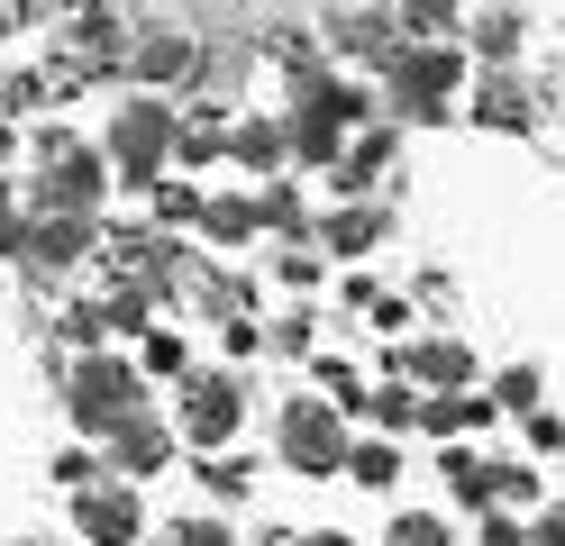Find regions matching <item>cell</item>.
Wrapping results in <instances>:
<instances>
[{
	"label": "cell",
	"mask_w": 565,
	"mask_h": 546,
	"mask_svg": "<svg viewBox=\"0 0 565 546\" xmlns=\"http://www.w3.org/2000/svg\"><path fill=\"white\" fill-rule=\"evenodd\" d=\"M100 201H110V164H100V146L83 128L46 119L28 137V182H19V210L28 218H83L100 228Z\"/></svg>",
	"instance_id": "6da1fadb"
},
{
	"label": "cell",
	"mask_w": 565,
	"mask_h": 546,
	"mask_svg": "<svg viewBox=\"0 0 565 546\" xmlns=\"http://www.w3.org/2000/svg\"><path fill=\"white\" fill-rule=\"evenodd\" d=\"M92 146H100V164H110V192H137V201H147L156 182L173 173V100H147V92L119 100L110 128H100Z\"/></svg>",
	"instance_id": "7a4b0ae2"
},
{
	"label": "cell",
	"mask_w": 565,
	"mask_h": 546,
	"mask_svg": "<svg viewBox=\"0 0 565 546\" xmlns=\"http://www.w3.org/2000/svg\"><path fill=\"white\" fill-rule=\"evenodd\" d=\"M466 92V46H393L383 55V128H429L447 119V100Z\"/></svg>",
	"instance_id": "3957f363"
},
{
	"label": "cell",
	"mask_w": 565,
	"mask_h": 546,
	"mask_svg": "<svg viewBox=\"0 0 565 546\" xmlns=\"http://www.w3.org/2000/svg\"><path fill=\"white\" fill-rule=\"evenodd\" d=\"M137 410H147V374H137L128 355H74V374H64V419L83 428V447L92 437H110V428H128Z\"/></svg>",
	"instance_id": "277c9868"
},
{
	"label": "cell",
	"mask_w": 565,
	"mask_h": 546,
	"mask_svg": "<svg viewBox=\"0 0 565 546\" xmlns=\"http://www.w3.org/2000/svg\"><path fill=\"white\" fill-rule=\"evenodd\" d=\"M347 419H338V400H282V419H274V456L282 473H301V483H329V473H347Z\"/></svg>",
	"instance_id": "5b68a950"
},
{
	"label": "cell",
	"mask_w": 565,
	"mask_h": 546,
	"mask_svg": "<svg viewBox=\"0 0 565 546\" xmlns=\"http://www.w3.org/2000/svg\"><path fill=\"white\" fill-rule=\"evenodd\" d=\"M173 428H183L192 447L228 456V437L246 428V374H228V364H210V374H183V400H173Z\"/></svg>",
	"instance_id": "8992f818"
},
{
	"label": "cell",
	"mask_w": 565,
	"mask_h": 546,
	"mask_svg": "<svg viewBox=\"0 0 565 546\" xmlns=\"http://www.w3.org/2000/svg\"><path fill=\"white\" fill-rule=\"evenodd\" d=\"M10 246V265L19 274H38V282H64V274H83V255H92V228L83 218H28L19 210V228L0 237Z\"/></svg>",
	"instance_id": "52a82bcc"
},
{
	"label": "cell",
	"mask_w": 565,
	"mask_h": 546,
	"mask_svg": "<svg viewBox=\"0 0 565 546\" xmlns=\"http://www.w3.org/2000/svg\"><path fill=\"white\" fill-rule=\"evenodd\" d=\"M74 537L83 546H137L147 537V492H128V483L100 473L92 492H74Z\"/></svg>",
	"instance_id": "ba28073f"
},
{
	"label": "cell",
	"mask_w": 565,
	"mask_h": 546,
	"mask_svg": "<svg viewBox=\"0 0 565 546\" xmlns=\"http://www.w3.org/2000/svg\"><path fill=\"white\" fill-rule=\"evenodd\" d=\"M55 46H64V73H119V55H128V10H64ZM64 73H55V83H64Z\"/></svg>",
	"instance_id": "9c48e42d"
},
{
	"label": "cell",
	"mask_w": 565,
	"mask_h": 546,
	"mask_svg": "<svg viewBox=\"0 0 565 546\" xmlns=\"http://www.w3.org/2000/svg\"><path fill=\"white\" fill-rule=\"evenodd\" d=\"M475 374H483V364H475V346H466V338H411V346L393 355V383L429 392V400H438V392H466Z\"/></svg>",
	"instance_id": "30bf717a"
},
{
	"label": "cell",
	"mask_w": 565,
	"mask_h": 546,
	"mask_svg": "<svg viewBox=\"0 0 565 546\" xmlns=\"http://www.w3.org/2000/svg\"><path fill=\"white\" fill-rule=\"evenodd\" d=\"M228 119L237 109L228 100H173V182L183 173H210V164H228Z\"/></svg>",
	"instance_id": "8fae6325"
},
{
	"label": "cell",
	"mask_w": 565,
	"mask_h": 546,
	"mask_svg": "<svg viewBox=\"0 0 565 546\" xmlns=\"http://www.w3.org/2000/svg\"><path fill=\"white\" fill-rule=\"evenodd\" d=\"M100 464H110L119 483L137 492V483H147V473H164V464H173V428H164L156 410H137L128 428H110V437H100Z\"/></svg>",
	"instance_id": "7c38bea8"
},
{
	"label": "cell",
	"mask_w": 565,
	"mask_h": 546,
	"mask_svg": "<svg viewBox=\"0 0 565 546\" xmlns=\"http://www.w3.org/2000/svg\"><path fill=\"white\" fill-rule=\"evenodd\" d=\"M393 156H402V128H356V137H347V156L329 164V182H338V201H374V182L383 173H393Z\"/></svg>",
	"instance_id": "4fadbf2b"
},
{
	"label": "cell",
	"mask_w": 565,
	"mask_h": 546,
	"mask_svg": "<svg viewBox=\"0 0 565 546\" xmlns=\"http://www.w3.org/2000/svg\"><path fill=\"white\" fill-rule=\"evenodd\" d=\"M310 28H320V55H347V64H383V55H393L402 46V28H393V10H329V19H310Z\"/></svg>",
	"instance_id": "5bb4252c"
},
{
	"label": "cell",
	"mask_w": 565,
	"mask_h": 546,
	"mask_svg": "<svg viewBox=\"0 0 565 546\" xmlns=\"http://www.w3.org/2000/svg\"><path fill=\"white\" fill-rule=\"evenodd\" d=\"M310 237H320L329 255H347V265H356V255H374L383 237H393V210H383V201H338L329 218H310Z\"/></svg>",
	"instance_id": "9a60e30c"
},
{
	"label": "cell",
	"mask_w": 565,
	"mask_h": 546,
	"mask_svg": "<svg viewBox=\"0 0 565 546\" xmlns=\"http://www.w3.org/2000/svg\"><path fill=\"white\" fill-rule=\"evenodd\" d=\"M466 109H475V128H492V137H529L539 128V92H529L520 73H483Z\"/></svg>",
	"instance_id": "2e32d148"
},
{
	"label": "cell",
	"mask_w": 565,
	"mask_h": 546,
	"mask_svg": "<svg viewBox=\"0 0 565 546\" xmlns=\"http://www.w3.org/2000/svg\"><path fill=\"white\" fill-rule=\"evenodd\" d=\"M456 46L483 55V73H511V55L529 46V10H475L466 28H456Z\"/></svg>",
	"instance_id": "e0dca14e"
},
{
	"label": "cell",
	"mask_w": 565,
	"mask_h": 546,
	"mask_svg": "<svg viewBox=\"0 0 565 546\" xmlns=\"http://www.w3.org/2000/svg\"><path fill=\"white\" fill-rule=\"evenodd\" d=\"M228 164L256 173V182H282V119H265V109H246V119H228Z\"/></svg>",
	"instance_id": "ac0fdd59"
},
{
	"label": "cell",
	"mask_w": 565,
	"mask_h": 546,
	"mask_svg": "<svg viewBox=\"0 0 565 546\" xmlns=\"http://www.w3.org/2000/svg\"><path fill=\"white\" fill-rule=\"evenodd\" d=\"M201 246H256L265 228H256V192H201Z\"/></svg>",
	"instance_id": "d6986e66"
},
{
	"label": "cell",
	"mask_w": 565,
	"mask_h": 546,
	"mask_svg": "<svg viewBox=\"0 0 565 546\" xmlns=\"http://www.w3.org/2000/svg\"><path fill=\"white\" fill-rule=\"evenodd\" d=\"M438 483H447L456 510H475V520H483V510H502V492H492V456H475V447H447L438 456Z\"/></svg>",
	"instance_id": "ffe728a7"
},
{
	"label": "cell",
	"mask_w": 565,
	"mask_h": 546,
	"mask_svg": "<svg viewBox=\"0 0 565 546\" xmlns=\"http://www.w3.org/2000/svg\"><path fill=\"white\" fill-rule=\"evenodd\" d=\"M347 419H374V428H419V392L383 374L374 392H356V400H347Z\"/></svg>",
	"instance_id": "44dd1931"
},
{
	"label": "cell",
	"mask_w": 565,
	"mask_h": 546,
	"mask_svg": "<svg viewBox=\"0 0 565 546\" xmlns=\"http://www.w3.org/2000/svg\"><path fill=\"white\" fill-rule=\"evenodd\" d=\"M347 483L393 492V483H402V447H393V437H356V447H347Z\"/></svg>",
	"instance_id": "7402d4cb"
},
{
	"label": "cell",
	"mask_w": 565,
	"mask_h": 546,
	"mask_svg": "<svg viewBox=\"0 0 565 546\" xmlns=\"http://www.w3.org/2000/svg\"><path fill=\"white\" fill-rule=\"evenodd\" d=\"M539 383H547V364H529V355H520V364H502V374L483 383V400H492V410H520V419H529V410H539Z\"/></svg>",
	"instance_id": "603a6c76"
},
{
	"label": "cell",
	"mask_w": 565,
	"mask_h": 546,
	"mask_svg": "<svg viewBox=\"0 0 565 546\" xmlns=\"http://www.w3.org/2000/svg\"><path fill=\"white\" fill-rule=\"evenodd\" d=\"M128 364H137V374H147V383H156V374H192V346H183V328H147Z\"/></svg>",
	"instance_id": "cb8c5ba5"
},
{
	"label": "cell",
	"mask_w": 565,
	"mask_h": 546,
	"mask_svg": "<svg viewBox=\"0 0 565 546\" xmlns=\"http://www.w3.org/2000/svg\"><path fill=\"white\" fill-rule=\"evenodd\" d=\"M55 92H64V83H55V73H46V64H19V73H10V83H0V119H28V109H46Z\"/></svg>",
	"instance_id": "d4e9b609"
},
{
	"label": "cell",
	"mask_w": 565,
	"mask_h": 546,
	"mask_svg": "<svg viewBox=\"0 0 565 546\" xmlns=\"http://www.w3.org/2000/svg\"><path fill=\"white\" fill-rule=\"evenodd\" d=\"M192 218H201V192H192V182H156V192H147V228L164 237V228H192Z\"/></svg>",
	"instance_id": "484cf974"
},
{
	"label": "cell",
	"mask_w": 565,
	"mask_h": 546,
	"mask_svg": "<svg viewBox=\"0 0 565 546\" xmlns=\"http://www.w3.org/2000/svg\"><path fill=\"white\" fill-rule=\"evenodd\" d=\"M100 328H119V338H147V328H156V291H110V301H100Z\"/></svg>",
	"instance_id": "4316f807"
},
{
	"label": "cell",
	"mask_w": 565,
	"mask_h": 546,
	"mask_svg": "<svg viewBox=\"0 0 565 546\" xmlns=\"http://www.w3.org/2000/svg\"><path fill=\"white\" fill-rule=\"evenodd\" d=\"M55 338L83 346V355H100V338H110V328H100V301H64L55 310Z\"/></svg>",
	"instance_id": "83f0119b"
},
{
	"label": "cell",
	"mask_w": 565,
	"mask_h": 546,
	"mask_svg": "<svg viewBox=\"0 0 565 546\" xmlns=\"http://www.w3.org/2000/svg\"><path fill=\"white\" fill-rule=\"evenodd\" d=\"M46 473H55V492L74 501V492H92V483H100V456H92V447H55V464H46Z\"/></svg>",
	"instance_id": "f1b7e54d"
},
{
	"label": "cell",
	"mask_w": 565,
	"mask_h": 546,
	"mask_svg": "<svg viewBox=\"0 0 565 546\" xmlns=\"http://www.w3.org/2000/svg\"><path fill=\"white\" fill-rule=\"evenodd\" d=\"M164 546H237V528H228V520H210V510H183V520L164 528Z\"/></svg>",
	"instance_id": "f546056e"
},
{
	"label": "cell",
	"mask_w": 565,
	"mask_h": 546,
	"mask_svg": "<svg viewBox=\"0 0 565 546\" xmlns=\"http://www.w3.org/2000/svg\"><path fill=\"white\" fill-rule=\"evenodd\" d=\"M383 546H447V520L438 510H402V520L383 528Z\"/></svg>",
	"instance_id": "4dcf8cb0"
},
{
	"label": "cell",
	"mask_w": 565,
	"mask_h": 546,
	"mask_svg": "<svg viewBox=\"0 0 565 546\" xmlns=\"http://www.w3.org/2000/svg\"><path fill=\"white\" fill-rule=\"evenodd\" d=\"M356 319L374 328V338H402V328H411V301H402V291H374V301H365Z\"/></svg>",
	"instance_id": "1f68e13d"
},
{
	"label": "cell",
	"mask_w": 565,
	"mask_h": 546,
	"mask_svg": "<svg viewBox=\"0 0 565 546\" xmlns=\"http://www.w3.org/2000/svg\"><path fill=\"white\" fill-rule=\"evenodd\" d=\"M220 355H228V364H256V355H265V328H256V319H220Z\"/></svg>",
	"instance_id": "d6a6232c"
},
{
	"label": "cell",
	"mask_w": 565,
	"mask_h": 546,
	"mask_svg": "<svg viewBox=\"0 0 565 546\" xmlns=\"http://www.w3.org/2000/svg\"><path fill=\"white\" fill-rule=\"evenodd\" d=\"M201 492H210V501H246V464H237V456H210V464H201Z\"/></svg>",
	"instance_id": "836d02e7"
},
{
	"label": "cell",
	"mask_w": 565,
	"mask_h": 546,
	"mask_svg": "<svg viewBox=\"0 0 565 546\" xmlns=\"http://www.w3.org/2000/svg\"><path fill=\"white\" fill-rule=\"evenodd\" d=\"M274 282L310 291V282H320V255H310V246H282V255H274Z\"/></svg>",
	"instance_id": "e575fe53"
},
{
	"label": "cell",
	"mask_w": 565,
	"mask_h": 546,
	"mask_svg": "<svg viewBox=\"0 0 565 546\" xmlns=\"http://www.w3.org/2000/svg\"><path fill=\"white\" fill-rule=\"evenodd\" d=\"M475 546H529V528L511 520V510H483V528H475Z\"/></svg>",
	"instance_id": "d590c367"
},
{
	"label": "cell",
	"mask_w": 565,
	"mask_h": 546,
	"mask_svg": "<svg viewBox=\"0 0 565 546\" xmlns=\"http://www.w3.org/2000/svg\"><path fill=\"white\" fill-rule=\"evenodd\" d=\"M265 346H282V355H310V319H301V310H292V319H274V328H265Z\"/></svg>",
	"instance_id": "8d00e7d4"
},
{
	"label": "cell",
	"mask_w": 565,
	"mask_h": 546,
	"mask_svg": "<svg viewBox=\"0 0 565 546\" xmlns=\"http://www.w3.org/2000/svg\"><path fill=\"white\" fill-rule=\"evenodd\" d=\"M529 546H565V501H547L539 520H529Z\"/></svg>",
	"instance_id": "74e56055"
},
{
	"label": "cell",
	"mask_w": 565,
	"mask_h": 546,
	"mask_svg": "<svg viewBox=\"0 0 565 546\" xmlns=\"http://www.w3.org/2000/svg\"><path fill=\"white\" fill-rule=\"evenodd\" d=\"M529 447H539V456H547V447H565V419H547V410H529Z\"/></svg>",
	"instance_id": "f35d334b"
},
{
	"label": "cell",
	"mask_w": 565,
	"mask_h": 546,
	"mask_svg": "<svg viewBox=\"0 0 565 546\" xmlns=\"http://www.w3.org/2000/svg\"><path fill=\"white\" fill-rule=\"evenodd\" d=\"M292 546H356V537H347V528H301Z\"/></svg>",
	"instance_id": "ab89813d"
},
{
	"label": "cell",
	"mask_w": 565,
	"mask_h": 546,
	"mask_svg": "<svg viewBox=\"0 0 565 546\" xmlns=\"http://www.w3.org/2000/svg\"><path fill=\"white\" fill-rule=\"evenodd\" d=\"M19 228V192H10V173H0V237Z\"/></svg>",
	"instance_id": "60d3db41"
},
{
	"label": "cell",
	"mask_w": 565,
	"mask_h": 546,
	"mask_svg": "<svg viewBox=\"0 0 565 546\" xmlns=\"http://www.w3.org/2000/svg\"><path fill=\"white\" fill-rule=\"evenodd\" d=\"M256 546H292V528H256Z\"/></svg>",
	"instance_id": "b9f144b4"
}]
</instances>
